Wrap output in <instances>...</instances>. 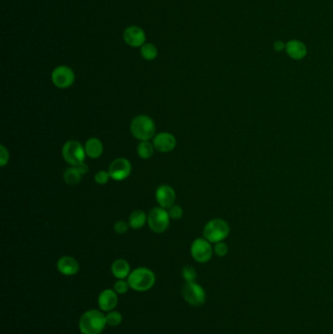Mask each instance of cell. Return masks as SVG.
<instances>
[{"instance_id":"ac0fdd59","label":"cell","mask_w":333,"mask_h":334,"mask_svg":"<svg viewBox=\"0 0 333 334\" xmlns=\"http://www.w3.org/2000/svg\"><path fill=\"white\" fill-rule=\"evenodd\" d=\"M86 156L90 158H98L104 152V146L98 138H90L84 146Z\"/></svg>"},{"instance_id":"5b68a950","label":"cell","mask_w":333,"mask_h":334,"mask_svg":"<svg viewBox=\"0 0 333 334\" xmlns=\"http://www.w3.org/2000/svg\"><path fill=\"white\" fill-rule=\"evenodd\" d=\"M62 155L64 159L72 166H78L84 162L85 159V149L78 141H67L62 149Z\"/></svg>"},{"instance_id":"e0dca14e","label":"cell","mask_w":333,"mask_h":334,"mask_svg":"<svg viewBox=\"0 0 333 334\" xmlns=\"http://www.w3.org/2000/svg\"><path fill=\"white\" fill-rule=\"evenodd\" d=\"M287 52L290 58L294 60H301L307 54V48L305 44L298 40H291L287 44Z\"/></svg>"},{"instance_id":"7a4b0ae2","label":"cell","mask_w":333,"mask_h":334,"mask_svg":"<svg viewBox=\"0 0 333 334\" xmlns=\"http://www.w3.org/2000/svg\"><path fill=\"white\" fill-rule=\"evenodd\" d=\"M127 280L131 290L138 292H145L155 285L156 275L148 268H137L130 273Z\"/></svg>"},{"instance_id":"8992f818","label":"cell","mask_w":333,"mask_h":334,"mask_svg":"<svg viewBox=\"0 0 333 334\" xmlns=\"http://www.w3.org/2000/svg\"><path fill=\"white\" fill-rule=\"evenodd\" d=\"M170 219L171 218L167 209L162 207H155L149 213L147 223L154 233L161 234L167 231Z\"/></svg>"},{"instance_id":"52a82bcc","label":"cell","mask_w":333,"mask_h":334,"mask_svg":"<svg viewBox=\"0 0 333 334\" xmlns=\"http://www.w3.org/2000/svg\"><path fill=\"white\" fill-rule=\"evenodd\" d=\"M183 297L191 306H202L206 300V294L203 288L196 281L186 282L183 288Z\"/></svg>"},{"instance_id":"277c9868","label":"cell","mask_w":333,"mask_h":334,"mask_svg":"<svg viewBox=\"0 0 333 334\" xmlns=\"http://www.w3.org/2000/svg\"><path fill=\"white\" fill-rule=\"evenodd\" d=\"M230 233V228L227 222L222 219H213L207 223L203 230V236L209 243H220Z\"/></svg>"},{"instance_id":"484cf974","label":"cell","mask_w":333,"mask_h":334,"mask_svg":"<svg viewBox=\"0 0 333 334\" xmlns=\"http://www.w3.org/2000/svg\"><path fill=\"white\" fill-rule=\"evenodd\" d=\"M110 178H111V176L109 174V171L101 170V171H98L95 175V182L99 185H105L108 183Z\"/></svg>"},{"instance_id":"3957f363","label":"cell","mask_w":333,"mask_h":334,"mask_svg":"<svg viewBox=\"0 0 333 334\" xmlns=\"http://www.w3.org/2000/svg\"><path fill=\"white\" fill-rule=\"evenodd\" d=\"M130 131L140 141H149L156 136V123L146 114L138 115L130 124Z\"/></svg>"},{"instance_id":"8fae6325","label":"cell","mask_w":333,"mask_h":334,"mask_svg":"<svg viewBox=\"0 0 333 334\" xmlns=\"http://www.w3.org/2000/svg\"><path fill=\"white\" fill-rule=\"evenodd\" d=\"M156 200L160 207L169 209L175 204L176 194L169 185H161L156 190Z\"/></svg>"},{"instance_id":"1f68e13d","label":"cell","mask_w":333,"mask_h":334,"mask_svg":"<svg viewBox=\"0 0 333 334\" xmlns=\"http://www.w3.org/2000/svg\"><path fill=\"white\" fill-rule=\"evenodd\" d=\"M78 167V169L80 170V172L82 173V174H85V173H87L88 172V165L87 164H85L84 162L83 163H81V164H79Z\"/></svg>"},{"instance_id":"f1b7e54d","label":"cell","mask_w":333,"mask_h":334,"mask_svg":"<svg viewBox=\"0 0 333 334\" xmlns=\"http://www.w3.org/2000/svg\"><path fill=\"white\" fill-rule=\"evenodd\" d=\"M9 161V152L3 145L0 146V165L5 166Z\"/></svg>"},{"instance_id":"d4e9b609","label":"cell","mask_w":333,"mask_h":334,"mask_svg":"<svg viewBox=\"0 0 333 334\" xmlns=\"http://www.w3.org/2000/svg\"><path fill=\"white\" fill-rule=\"evenodd\" d=\"M129 289H130V285L128 283V280L118 279L113 284V290L117 294H125L129 290Z\"/></svg>"},{"instance_id":"4dcf8cb0","label":"cell","mask_w":333,"mask_h":334,"mask_svg":"<svg viewBox=\"0 0 333 334\" xmlns=\"http://www.w3.org/2000/svg\"><path fill=\"white\" fill-rule=\"evenodd\" d=\"M286 47H287V45L284 44L282 41H276V42H275V44H274V48H275V50H276V51H278V52L282 51V50H283Z\"/></svg>"},{"instance_id":"ffe728a7","label":"cell","mask_w":333,"mask_h":334,"mask_svg":"<svg viewBox=\"0 0 333 334\" xmlns=\"http://www.w3.org/2000/svg\"><path fill=\"white\" fill-rule=\"evenodd\" d=\"M82 173L77 166L68 167L64 173V180L67 185H78L82 178Z\"/></svg>"},{"instance_id":"2e32d148","label":"cell","mask_w":333,"mask_h":334,"mask_svg":"<svg viewBox=\"0 0 333 334\" xmlns=\"http://www.w3.org/2000/svg\"><path fill=\"white\" fill-rule=\"evenodd\" d=\"M111 273L114 278L124 279L130 275V265L124 259H117L111 265Z\"/></svg>"},{"instance_id":"9a60e30c","label":"cell","mask_w":333,"mask_h":334,"mask_svg":"<svg viewBox=\"0 0 333 334\" xmlns=\"http://www.w3.org/2000/svg\"><path fill=\"white\" fill-rule=\"evenodd\" d=\"M57 269L62 275L70 277L78 274L79 271V263L74 257L63 256L58 260Z\"/></svg>"},{"instance_id":"d6986e66","label":"cell","mask_w":333,"mask_h":334,"mask_svg":"<svg viewBox=\"0 0 333 334\" xmlns=\"http://www.w3.org/2000/svg\"><path fill=\"white\" fill-rule=\"evenodd\" d=\"M147 221H148V215L143 210L137 209L130 214L128 223L130 225V228H132L134 230H138L144 227Z\"/></svg>"},{"instance_id":"44dd1931","label":"cell","mask_w":333,"mask_h":334,"mask_svg":"<svg viewBox=\"0 0 333 334\" xmlns=\"http://www.w3.org/2000/svg\"><path fill=\"white\" fill-rule=\"evenodd\" d=\"M154 144H151L149 141H142L137 147L138 156L143 159H149L154 156L155 153Z\"/></svg>"},{"instance_id":"9c48e42d","label":"cell","mask_w":333,"mask_h":334,"mask_svg":"<svg viewBox=\"0 0 333 334\" xmlns=\"http://www.w3.org/2000/svg\"><path fill=\"white\" fill-rule=\"evenodd\" d=\"M52 82L56 87L66 89L73 85L75 82V73L70 67L67 66H60L56 67L52 73Z\"/></svg>"},{"instance_id":"ba28073f","label":"cell","mask_w":333,"mask_h":334,"mask_svg":"<svg viewBox=\"0 0 333 334\" xmlns=\"http://www.w3.org/2000/svg\"><path fill=\"white\" fill-rule=\"evenodd\" d=\"M191 254L199 263L208 262L213 254V249L210 243L205 238H197L191 246Z\"/></svg>"},{"instance_id":"5bb4252c","label":"cell","mask_w":333,"mask_h":334,"mask_svg":"<svg viewBox=\"0 0 333 334\" xmlns=\"http://www.w3.org/2000/svg\"><path fill=\"white\" fill-rule=\"evenodd\" d=\"M124 41L131 47L143 46L146 40V34L139 27L132 26L127 28L123 33Z\"/></svg>"},{"instance_id":"4316f807","label":"cell","mask_w":333,"mask_h":334,"mask_svg":"<svg viewBox=\"0 0 333 334\" xmlns=\"http://www.w3.org/2000/svg\"><path fill=\"white\" fill-rule=\"evenodd\" d=\"M168 213H169V216H170L171 219L179 220V219L182 218L184 211H183V209H182V207L180 205H175L174 204L172 207L169 208Z\"/></svg>"},{"instance_id":"cb8c5ba5","label":"cell","mask_w":333,"mask_h":334,"mask_svg":"<svg viewBox=\"0 0 333 334\" xmlns=\"http://www.w3.org/2000/svg\"><path fill=\"white\" fill-rule=\"evenodd\" d=\"M182 276L186 282H193L197 279L198 274H197V271L195 270V268H193L192 266H185L182 270Z\"/></svg>"},{"instance_id":"603a6c76","label":"cell","mask_w":333,"mask_h":334,"mask_svg":"<svg viewBox=\"0 0 333 334\" xmlns=\"http://www.w3.org/2000/svg\"><path fill=\"white\" fill-rule=\"evenodd\" d=\"M106 319H107L108 325H110L111 327L118 326L121 323H123V315L118 311H114V310L107 313Z\"/></svg>"},{"instance_id":"7c38bea8","label":"cell","mask_w":333,"mask_h":334,"mask_svg":"<svg viewBox=\"0 0 333 334\" xmlns=\"http://www.w3.org/2000/svg\"><path fill=\"white\" fill-rule=\"evenodd\" d=\"M153 144L159 153H169L175 149L177 142L174 135L168 132H160L154 137Z\"/></svg>"},{"instance_id":"6da1fadb","label":"cell","mask_w":333,"mask_h":334,"mask_svg":"<svg viewBox=\"0 0 333 334\" xmlns=\"http://www.w3.org/2000/svg\"><path fill=\"white\" fill-rule=\"evenodd\" d=\"M106 325V315L101 310H88L79 320V330L82 334H101Z\"/></svg>"},{"instance_id":"83f0119b","label":"cell","mask_w":333,"mask_h":334,"mask_svg":"<svg viewBox=\"0 0 333 334\" xmlns=\"http://www.w3.org/2000/svg\"><path fill=\"white\" fill-rule=\"evenodd\" d=\"M130 228L129 223L125 222V221H118V222L114 224V231L117 234H125Z\"/></svg>"},{"instance_id":"4fadbf2b","label":"cell","mask_w":333,"mask_h":334,"mask_svg":"<svg viewBox=\"0 0 333 334\" xmlns=\"http://www.w3.org/2000/svg\"><path fill=\"white\" fill-rule=\"evenodd\" d=\"M118 303L117 293L113 290H104L98 297V305L101 311L111 312L114 310Z\"/></svg>"},{"instance_id":"30bf717a","label":"cell","mask_w":333,"mask_h":334,"mask_svg":"<svg viewBox=\"0 0 333 334\" xmlns=\"http://www.w3.org/2000/svg\"><path fill=\"white\" fill-rule=\"evenodd\" d=\"M131 169L132 167L130 161L124 157H120L111 162L108 171L111 179L115 181H123L130 175Z\"/></svg>"},{"instance_id":"7402d4cb","label":"cell","mask_w":333,"mask_h":334,"mask_svg":"<svg viewBox=\"0 0 333 334\" xmlns=\"http://www.w3.org/2000/svg\"><path fill=\"white\" fill-rule=\"evenodd\" d=\"M141 55L147 61H153L157 56V49L156 46L152 43H147L141 48Z\"/></svg>"},{"instance_id":"f546056e","label":"cell","mask_w":333,"mask_h":334,"mask_svg":"<svg viewBox=\"0 0 333 334\" xmlns=\"http://www.w3.org/2000/svg\"><path fill=\"white\" fill-rule=\"evenodd\" d=\"M214 252L216 253L217 256H225L228 253V246L222 242L217 243L214 246Z\"/></svg>"}]
</instances>
